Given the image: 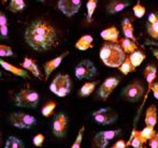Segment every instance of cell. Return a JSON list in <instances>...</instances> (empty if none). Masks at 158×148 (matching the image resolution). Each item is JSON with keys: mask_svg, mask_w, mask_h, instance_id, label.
Listing matches in <instances>:
<instances>
[{"mask_svg": "<svg viewBox=\"0 0 158 148\" xmlns=\"http://www.w3.org/2000/svg\"><path fill=\"white\" fill-rule=\"evenodd\" d=\"M25 41L32 50L44 52L58 44V34L52 24L43 19H38L28 25L24 34Z\"/></svg>", "mask_w": 158, "mask_h": 148, "instance_id": "6da1fadb", "label": "cell"}, {"mask_svg": "<svg viewBox=\"0 0 158 148\" xmlns=\"http://www.w3.org/2000/svg\"><path fill=\"white\" fill-rule=\"evenodd\" d=\"M100 59L106 66L110 68H119L126 58V53L121 44L117 42L104 43L100 48Z\"/></svg>", "mask_w": 158, "mask_h": 148, "instance_id": "7a4b0ae2", "label": "cell"}, {"mask_svg": "<svg viewBox=\"0 0 158 148\" xmlns=\"http://www.w3.org/2000/svg\"><path fill=\"white\" fill-rule=\"evenodd\" d=\"M39 101L40 96L37 91L25 88L15 94L14 104L19 107H35Z\"/></svg>", "mask_w": 158, "mask_h": 148, "instance_id": "3957f363", "label": "cell"}, {"mask_svg": "<svg viewBox=\"0 0 158 148\" xmlns=\"http://www.w3.org/2000/svg\"><path fill=\"white\" fill-rule=\"evenodd\" d=\"M50 90L57 97H66L71 91V78L68 74H57L50 85Z\"/></svg>", "mask_w": 158, "mask_h": 148, "instance_id": "277c9868", "label": "cell"}, {"mask_svg": "<svg viewBox=\"0 0 158 148\" xmlns=\"http://www.w3.org/2000/svg\"><path fill=\"white\" fill-rule=\"evenodd\" d=\"M10 121L15 128L19 129H31L37 125V119L35 116L23 112L13 113L10 117Z\"/></svg>", "mask_w": 158, "mask_h": 148, "instance_id": "5b68a950", "label": "cell"}, {"mask_svg": "<svg viewBox=\"0 0 158 148\" xmlns=\"http://www.w3.org/2000/svg\"><path fill=\"white\" fill-rule=\"evenodd\" d=\"M144 94V86L140 81H133L122 91V97L130 102H138Z\"/></svg>", "mask_w": 158, "mask_h": 148, "instance_id": "8992f818", "label": "cell"}, {"mask_svg": "<svg viewBox=\"0 0 158 148\" xmlns=\"http://www.w3.org/2000/svg\"><path fill=\"white\" fill-rule=\"evenodd\" d=\"M97 74V68L88 59L80 61L74 69V75L77 79H92Z\"/></svg>", "mask_w": 158, "mask_h": 148, "instance_id": "52a82bcc", "label": "cell"}, {"mask_svg": "<svg viewBox=\"0 0 158 148\" xmlns=\"http://www.w3.org/2000/svg\"><path fill=\"white\" fill-rule=\"evenodd\" d=\"M117 115L116 112L112 111L111 109L104 107V109H100L98 111H95L93 113V118L97 123L102 126H109L114 123L117 120Z\"/></svg>", "mask_w": 158, "mask_h": 148, "instance_id": "ba28073f", "label": "cell"}, {"mask_svg": "<svg viewBox=\"0 0 158 148\" xmlns=\"http://www.w3.org/2000/svg\"><path fill=\"white\" fill-rule=\"evenodd\" d=\"M119 133H121V130H106V131L98 132L94 138V146L98 148L108 147L109 143L114 140Z\"/></svg>", "mask_w": 158, "mask_h": 148, "instance_id": "9c48e42d", "label": "cell"}, {"mask_svg": "<svg viewBox=\"0 0 158 148\" xmlns=\"http://www.w3.org/2000/svg\"><path fill=\"white\" fill-rule=\"evenodd\" d=\"M82 6V0H58L57 6L66 16L71 17L77 14Z\"/></svg>", "mask_w": 158, "mask_h": 148, "instance_id": "30bf717a", "label": "cell"}, {"mask_svg": "<svg viewBox=\"0 0 158 148\" xmlns=\"http://www.w3.org/2000/svg\"><path fill=\"white\" fill-rule=\"evenodd\" d=\"M67 126H68V118L63 113L56 115L52 123V131L56 138H64L67 132Z\"/></svg>", "mask_w": 158, "mask_h": 148, "instance_id": "8fae6325", "label": "cell"}, {"mask_svg": "<svg viewBox=\"0 0 158 148\" xmlns=\"http://www.w3.org/2000/svg\"><path fill=\"white\" fill-rule=\"evenodd\" d=\"M118 84L119 79L117 77H109V78H106L99 87V90H98L99 97L102 100H106L109 98V96L113 92V90L118 86Z\"/></svg>", "mask_w": 158, "mask_h": 148, "instance_id": "7c38bea8", "label": "cell"}, {"mask_svg": "<svg viewBox=\"0 0 158 148\" xmlns=\"http://www.w3.org/2000/svg\"><path fill=\"white\" fill-rule=\"evenodd\" d=\"M67 55H69V52L64 53V54L59 55V56L56 57V58L52 59V60L46 61V62L44 63V73H45V79H48V77H50V75L52 74L53 72H54L55 70L59 67V66H60L61 61H63V59L67 56Z\"/></svg>", "mask_w": 158, "mask_h": 148, "instance_id": "4fadbf2b", "label": "cell"}, {"mask_svg": "<svg viewBox=\"0 0 158 148\" xmlns=\"http://www.w3.org/2000/svg\"><path fill=\"white\" fill-rule=\"evenodd\" d=\"M0 66H1L6 71L16 75V76H21V77H23V78H29V74H28L27 70H25L24 68H17V67H15V66L11 65V63L6 62V61L2 60V59H0Z\"/></svg>", "mask_w": 158, "mask_h": 148, "instance_id": "5bb4252c", "label": "cell"}, {"mask_svg": "<svg viewBox=\"0 0 158 148\" xmlns=\"http://www.w3.org/2000/svg\"><path fill=\"white\" fill-rule=\"evenodd\" d=\"M129 4H130V1L128 0H112L106 6V11L110 14H116V13L122 12L127 6H129Z\"/></svg>", "mask_w": 158, "mask_h": 148, "instance_id": "9a60e30c", "label": "cell"}, {"mask_svg": "<svg viewBox=\"0 0 158 148\" xmlns=\"http://www.w3.org/2000/svg\"><path fill=\"white\" fill-rule=\"evenodd\" d=\"M21 67L24 68L27 71L31 72V74L33 76H35L37 78H40L41 77V73H40V70L38 68L37 61L32 58H29V57H25L23 62H21Z\"/></svg>", "mask_w": 158, "mask_h": 148, "instance_id": "2e32d148", "label": "cell"}, {"mask_svg": "<svg viewBox=\"0 0 158 148\" xmlns=\"http://www.w3.org/2000/svg\"><path fill=\"white\" fill-rule=\"evenodd\" d=\"M148 142L145 138L141 134V131H137L135 129L132 130V133H131V138H130V141L127 142V147L129 145H131L132 147L135 148H141L143 147V145Z\"/></svg>", "mask_w": 158, "mask_h": 148, "instance_id": "e0dca14e", "label": "cell"}, {"mask_svg": "<svg viewBox=\"0 0 158 148\" xmlns=\"http://www.w3.org/2000/svg\"><path fill=\"white\" fill-rule=\"evenodd\" d=\"M94 39L90 34H85L82 36L75 43V48L79 50H87L89 48L94 47Z\"/></svg>", "mask_w": 158, "mask_h": 148, "instance_id": "ac0fdd59", "label": "cell"}, {"mask_svg": "<svg viewBox=\"0 0 158 148\" xmlns=\"http://www.w3.org/2000/svg\"><path fill=\"white\" fill-rule=\"evenodd\" d=\"M100 37L106 41L110 42H118L119 40V32L116 27H110L102 30L100 32Z\"/></svg>", "mask_w": 158, "mask_h": 148, "instance_id": "d6986e66", "label": "cell"}, {"mask_svg": "<svg viewBox=\"0 0 158 148\" xmlns=\"http://www.w3.org/2000/svg\"><path fill=\"white\" fill-rule=\"evenodd\" d=\"M156 75H157V69L155 68V66L148 65V67L144 69V76H145L146 82H148V85L146 94H148L150 90H152V86H153V83H154L155 78H156Z\"/></svg>", "mask_w": 158, "mask_h": 148, "instance_id": "ffe728a7", "label": "cell"}, {"mask_svg": "<svg viewBox=\"0 0 158 148\" xmlns=\"http://www.w3.org/2000/svg\"><path fill=\"white\" fill-rule=\"evenodd\" d=\"M145 125L155 127L157 125V107L155 105H151L145 113Z\"/></svg>", "mask_w": 158, "mask_h": 148, "instance_id": "44dd1931", "label": "cell"}, {"mask_svg": "<svg viewBox=\"0 0 158 148\" xmlns=\"http://www.w3.org/2000/svg\"><path fill=\"white\" fill-rule=\"evenodd\" d=\"M119 41H121L119 44L122 45V47L125 50L126 54H131V53L137 50V44L135 43V41H133V40L125 37V38H123V39H119Z\"/></svg>", "mask_w": 158, "mask_h": 148, "instance_id": "7402d4cb", "label": "cell"}, {"mask_svg": "<svg viewBox=\"0 0 158 148\" xmlns=\"http://www.w3.org/2000/svg\"><path fill=\"white\" fill-rule=\"evenodd\" d=\"M122 29H123V32L125 34L126 38H129V39L135 41V34H133V26L131 24L130 19L129 18H125L122 23Z\"/></svg>", "mask_w": 158, "mask_h": 148, "instance_id": "603a6c76", "label": "cell"}, {"mask_svg": "<svg viewBox=\"0 0 158 148\" xmlns=\"http://www.w3.org/2000/svg\"><path fill=\"white\" fill-rule=\"evenodd\" d=\"M129 58H130L131 63L133 65V67L137 68L143 62V60L145 59V55H144L141 50H135V52H132L130 55H129Z\"/></svg>", "mask_w": 158, "mask_h": 148, "instance_id": "cb8c5ba5", "label": "cell"}, {"mask_svg": "<svg viewBox=\"0 0 158 148\" xmlns=\"http://www.w3.org/2000/svg\"><path fill=\"white\" fill-rule=\"evenodd\" d=\"M4 147L6 148H24L25 147V144H24L23 141L19 140L16 136H9Z\"/></svg>", "mask_w": 158, "mask_h": 148, "instance_id": "d4e9b609", "label": "cell"}, {"mask_svg": "<svg viewBox=\"0 0 158 148\" xmlns=\"http://www.w3.org/2000/svg\"><path fill=\"white\" fill-rule=\"evenodd\" d=\"M96 85H97V82H90V83H85L80 89V96L85 98V97L90 96L93 91L95 90Z\"/></svg>", "mask_w": 158, "mask_h": 148, "instance_id": "484cf974", "label": "cell"}, {"mask_svg": "<svg viewBox=\"0 0 158 148\" xmlns=\"http://www.w3.org/2000/svg\"><path fill=\"white\" fill-rule=\"evenodd\" d=\"M26 8V3L24 0H10V3H9V10L11 12H19V11H23Z\"/></svg>", "mask_w": 158, "mask_h": 148, "instance_id": "4316f807", "label": "cell"}, {"mask_svg": "<svg viewBox=\"0 0 158 148\" xmlns=\"http://www.w3.org/2000/svg\"><path fill=\"white\" fill-rule=\"evenodd\" d=\"M119 70H121L122 73H124L125 75H127L128 73H131V72H133L135 70V68L133 67V65L131 63V60L130 58H129V56L125 58V60H124V62L121 65V67L118 68Z\"/></svg>", "mask_w": 158, "mask_h": 148, "instance_id": "83f0119b", "label": "cell"}, {"mask_svg": "<svg viewBox=\"0 0 158 148\" xmlns=\"http://www.w3.org/2000/svg\"><path fill=\"white\" fill-rule=\"evenodd\" d=\"M146 30H148V34H150V37H152L155 40H158V17L153 23H148Z\"/></svg>", "mask_w": 158, "mask_h": 148, "instance_id": "f1b7e54d", "label": "cell"}, {"mask_svg": "<svg viewBox=\"0 0 158 148\" xmlns=\"http://www.w3.org/2000/svg\"><path fill=\"white\" fill-rule=\"evenodd\" d=\"M97 4H98V0H88L87 4H86V8H87V22H92L93 18V15H94L96 8H97Z\"/></svg>", "mask_w": 158, "mask_h": 148, "instance_id": "f546056e", "label": "cell"}, {"mask_svg": "<svg viewBox=\"0 0 158 148\" xmlns=\"http://www.w3.org/2000/svg\"><path fill=\"white\" fill-rule=\"evenodd\" d=\"M56 106H57V104H56V102H54V101L48 102L43 107H42V110H41L42 115H43L44 117H50L51 115L53 114L54 110L56 109Z\"/></svg>", "mask_w": 158, "mask_h": 148, "instance_id": "4dcf8cb0", "label": "cell"}, {"mask_svg": "<svg viewBox=\"0 0 158 148\" xmlns=\"http://www.w3.org/2000/svg\"><path fill=\"white\" fill-rule=\"evenodd\" d=\"M133 14L135 16H137L138 18H142L145 14V8L141 4V2L138 1L137 4L133 6Z\"/></svg>", "mask_w": 158, "mask_h": 148, "instance_id": "1f68e13d", "label": "cell"}, {"mask_svg": "<svg viewBox=\"0 0 158 148\" xmlns=\"http://www.w3.org/2000/svg\"><path fill=\"white\" fill-rule=\"evenodd\" d=\"M141 134L146 138L148 141H150L153 136L156 134V131L154 130V127H151V126H146L143 130H141Z\"/></svg>", "mask_w": 158, "mask_h": 148, "instance_id": "d6a6232c", "label": "cell"}, {"mask_svg": "<svg viewBox=\"0 0 158 148\" xmlns=\"http://www.w3.org/2000/svg\"><path fill=\"white\" fill-rule=\"evenodd\" d=\"M84 131H85V127H82L81 129L79 130V133H77V136L75 138L74 143L72 144V148H80L81 147V144H82V140H83V134H84Z\"/></svg>", "mask_w": 158, "mask_h": 148, "instance_id": "836d02e7", "label": "cell"}, {"mask_svg": "<svg viewBox=\"0 0 158 148\" xmlns=\"http://www.w3.org/2000/svg\"><path fill=\"white\" fill-rule=\"evenodd\" d=\"M13 56V50L10 46L0 44V57H10Z\"/></svg>", "mask_w": 158, "mask_h": 148, "instance_id": "e575fe53", "label": "cell"}, {"mask_svg": "<svg viewBox=\"0 0 158 148\" xmlns=\"http://www.w3.org/2000/svg\"><path fill=\"white\" fill-rule=\"evenodd\" d=\"M44 135L43 134H41V133H39V134H37V135L33 138V140H32V143H33V145L35 146H37V147H40V146H42L43 145V143H44Z\"/></svg>", "mask_w": 158, "mask_h": 148, "instance_id": "d590c367", "label": "cell"}, {"mask_svg": "<svg viewBox=\"0 0 158 148\" xmlns=\"http://www.w3.org/2000/svg\"><path fill=\"white\" fill-rule=\"evenodd\" d=\"M8 37H9L8 25H0V40L8 39Z\"/></svg>", "mask_w": 158, "mask_h": 148, "instance_id": "8d00e7d4", "label": "cell"}, {"mask_svg": "<svg viewBox=\"0 0 158 148\" xmlns=\"http://www.w3.org/2000/svg\"><path fill=\"white\" fill-rule=\"evenodd\" d=\"M150 147L151 148H158V130L154 136L150 140Z\"/></svg>", "mask_w": 158, "mask_h": 148, "instance_id": "74e56055", "label": "cell"}, {"mask_svg": "<svg viewBox=\"0 0 158 148\" xmlns=\"http://www.w3.org/2000/svg\"><path fill=\"white\" fill-rule=\"evenodd\" d=\"M126 147H127V143L123 140L117 141L114 145H112V148H126Z\"/></svg>", "mask_w": 158, "mask_h": 148, "instance_id": "f35d334b", "label": "cell"}, {"mask_svg": "<svg viewBox=\"0 0 158 148\" xmlns=\"http://www.w3.org/2000/svg\"><path fill=\"white\" fill-rule=\"evenodd\" d=\"M0 25H8V17L2 12H0Z\"/></svg>", "mask_w": 158, "mask_h": 148, "instance_id": "ab89813d", "label": "cell"}, {"mask_svg": "<svg viewBox=\"0 0 158 148\" xmlns=\"http://www.w3.org/2000/svg\"><path fill=\"white\" fill-rule=\"evenodd\" d=\"M152 91H153V94H154V97L158 100V83L153 84V86H152Z\"/></svg>", "mask_w": 158, "mask_h": 148, "instance_id": "60d3db41", "label": "cell"}, {"mask_svg": "<svg viewBox=\"0 0 158 148\" xmlns=\"http://www.w3.org/2000/svg\"><path fill=\"white\" fill-rule=\"evenodd\" d=\"M158 15L155 14V13H151L150 15H148V23H153V22H155L157 19Z\"/></svg>", "mask_w": 158, "mask_h": 148, "instance_id": "b9f144b4", "label": "cell"}, {"mask_svg": "<svg viewBox=\"0 0 158 148\" xmlns=\"http://www.w3.org/2000/svg\"><path fill=\"white\" fill-rule=\"evenodd\" d=\"M153 54H154V56L156 57V59L158 61V50H153Z\"/></svg>", "mask_w": 158, "mask_h": 148, "instance_id": "7bdbcfd3", "label": "cell"}, {"mask_svg": "<svg viewBox=\"0 0 158 148\" xmlns=\"http://www.w3.org/2000/svg\"><path fill=\"white\" fill-rule=\"evenodd\" d=\"M146 44H153V45H157L158 46V43H156V42H146Z\"/></svg>", "mask_w": 158, "mask_h": 148, "instance_id": "ee69618b", "label": "cell"}, {"mask_svg": "<svg viewBox=\"0 0 158 148\" xmlns=\"http://www.w3.org/2000/svg\"><path fill=\"white\" fill-rule=\"evenodd\" d=\"M35 1H39V2H44L45 0H35Z\"/></svg>", "mask_w": 158, "mask_h": 148, "instance_id": "f6af8a7d", "label": "cell"}, {"mask_svg": "<svg viewBox=\"0 0 158 148\" xmlns=\"http://www.w3.org/2000/svg\"><path fill=\"white\" fill-rule=\"evenodd\" d=\"M1 2H3V3H4V2H6V0H1Z\"/></svg>", "mask_w": 158, "mask_h": 148, "instance_id": "bcb514c9", "label": "cell"}, {"mask_svg": "<svg viewBox=\"0 0 158 148\" xmlns=\"http://www.w3.org/2000/svg\"><path fill=\"white\" fill-rule=\"evenodd\" d=\"M0 77H1V71H0Z\"/></svg>", "mask_w": 158, "mask_h": 148, "instance_id": "7dc6e473", "label": "cell"}]
</instances>
